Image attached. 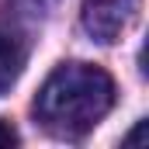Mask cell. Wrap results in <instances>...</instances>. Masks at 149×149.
<instances>
[{
	"instance_id": "cell-1",
	"label": "cell",
	"mask_w": 149,
	"mask_h": 149,
	"mask_svg": "<svg viewBox=\"0 0 149 149\" xmlns=\"http://www.w3.org/2000/svg\"><path fill=\"white\" fill-rule=\"evenodd\" d=\"M114 108V80L90 63H63L42 83L35 97V118L63 139L87 135Z\"/></svg>"
},
{
	"instance_id": "cell-2",
	"label": "cell",
	"mask_w": 149,
	"mask_h": 149,
	"mask_svg": "<svg viewBox=\"0 0 149 149\" xmlns=\"http://www.w3.org/2000/svg\"><path fill=\"white\" fill-rule=\"evenodd\" d=\"M132 10H135V0H83V28L90 38L111 45L125 31Z\"/></svg>"
},
{
	"instance_id": "cell-3",
	"label": "cell",
	"mask_w": 149,
	"mask_h": 149,
	"mask_svg": "<svg viewBox=\"0 0 149 149\" xmlns=\"http://www.w3.org/2000/svg\"><path fill=\"white\" fill-rule=\"evenodd\" d=\"M24 59H28V52H24L21 38L0 24V94H7L17 83V76L24 73Z\"/></svg>"
},
{
	"instance_id": "cell-4",
	"label": "cell",
	"mask_w": 149,
	"mask_h": 149,
	"mask_svg": "<svg viewBox=\"0 0 149 149\" xmlns=\"http://www.w3.org/2000/svg\"><path fill=\"white\" fill-rule=\"evenodd\" d=\"M21 14H28V17H45L52 7H56V0H10Z\"/></svg>"
},
{
	"instance_id": "cell-5",
	"label": "cell",
	"mask_w": 149,
	"mask_h": 149,
	"mask_svg": "<svg viewBox=\"0 0 149 149\" xmlns=\"http://www.w3.org/2000/svg\"><path fill=\"white\" fill-rule=\"evenodd\" d=\"M7 146H17V132L7 121H0V149H7Z\"/></svg>"
},
{
	"instance_id": "cell-6",
	"label": "cell",
	"mask_w": 149,
	"mask_h": 149,
	"mask_svg": "<svg viewBox=\"0 0 149 149\" xmlns=\"http://www.w3.org/2000/svg\"><path fill=\"white\" fill-rule=\"evenodd\" d=\"M142 132H146V121H139V128L128 135V142H139V139H142Z\"/></svg>"
}]
</instances>
